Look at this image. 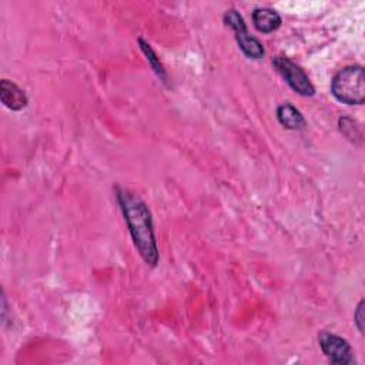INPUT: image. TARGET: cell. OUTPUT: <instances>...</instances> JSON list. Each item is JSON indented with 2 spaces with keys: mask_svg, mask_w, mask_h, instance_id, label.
Returning <instances> with one entry per match:
<instances>
[{
  "mask_svg": "<svg viewBox=\"0 0 365 365\" xmlns=\"http://www.w3.org/2000/svg\"><path fill=\"white\" fill-rule=\"evenodd\" d=\"M318 341H319V346H321L322 352L332 364L346 365V364L355 362V358L352 355V348L346 342V339H344L338 335L329 334L327 331H322L318 335Z\"/></svg>",
  "mask_w": 365,
  "mask_h": 365,
  "instance_id": "obj_5",
  "label": "cell"
},
{
  "mask_svg": "<svg viewBox=\"0 0 365 365\" xmlns=\"http://www.w3.org/2000/svg\"><path fill=\"white\" fill-rule=\"evenodd\" d=\"M352 125H354V121H352L351 118L344 117V118L339 120V130H341V133H342L345 137H348L349 140L354 141L355 137H359V138H361V131H359V130H354Z\"/></svg>",
  "mask_w": 365,
  "mask_h": 365,
  "instance_id": "obj_10",
  "label": "cell"
},
{
  "mask_svg": "<svg viewBox=\"0 0 365 365\" xmlns=\"http://www.w3.org/2000/svg\"><path fill=\"white\" fill-rule=\"evenodd\" d=\"M0 98H1V103L13 111H19L24 108L29 103V98L24 90L7 78H3L0 81Z\"/></svg>",
  "mask_w": 365,
  "mask_h": 365,
  "instance_id": "obj_6",
  "label": "cell"
},
{
  "mask_svg": "<svg viewBox=\"0 0 365 365\" xmlns=\"http://www.w3.org/2000/svg\"><path fill=\"white\" fill-rule=\"evenodd\" d=\"M272 64L295 93L304 97H309L315 94V88L312 83L309 81L305 71L297 63H294L288 57L278 56L272 60Z\"/></svg>",
  "mask_w": 365,
  "mask_h": 365,
  "instance_id": "obj_4",
  "label": "cell"
},
{
  "mask_svg": "<svg viewBox=\"0 0 365 365\" xmlns=\"http://www.w3.org/2000/svg\"><path fill=\"white\" fill-rule=\"evenodd\" d=\"M331 93L345 104H362L365 100V74L362 66H346L331 81Z\"/></svg>",
  "mask_w": 365,
  "mask_h": 365,
  "instance_id": "obj_2",
  "label": "cell"
},
{
  "mask_svg": "<svg viewBox=\"0 0 365 365\" xmlns=\"http://www.w3.org/2000/svg\"><path fill=\"white\" fill-rule=\"evenodd\" d=\"M117 201L138 254L145 264L151 267L157 265L158 248L151 212L147 204L134 192L120 187L117 188Z\"/></svg>",
  "mask_w": 365,
  "mask_h": 365,
  "instance_id": "obj_1",
  "label": "cell"
},
{
  "mask_svg": "<svg viewBox=\"0 0 365 365\" xmlns=\"http://www.w3.org/2000/svg\"><path fill=\"white\" fill-rule=\"evenodd\" d=\"M277 118L279 124L288 130H301L305 127V118L301 111L288 103L277 108Z\"/></svg>",
  "mask_w": 365,
  "mask_h": 365,
  "instance_id": "obj_8",
  "label": "cell"
},
{
  "mask_svg": "<svg viewBox=\"0 0 365 365\" xmlns=\"http://www.w3.org/2000/svg\"><path fill=\"white\" fill-rule=\"evenodd\" d=\"M354 318H355V325H356V328H358L359 332L362 334V332H364V299L359 301Z\"/></svg>",
  "mask_w": 365,
  "mask_h": 365,
  "instance_id": "obj_11",
  "label": "cell"
},
{
  "mask_svg": "<svg viewBox=\"0 0 365 365\" xmlns=\"http://www.w3.org/2000/svg\"><path fill=\"white\" fill-rule=\"evenodd\" d=\"M138 44H140V47H141V50H143V53L145 54V57H147V61L151 64V67H153V70L155 71V74L163 80V81H165L167 80V76H165V70H164V67H163V64H161V61H160V58L157 57V54H155V51L151 48V46L147 43V41H144L143 38H138Z\"/></svg>",
  "mask_w": 365,
  "mask_h": 365,
  "instance_id": "obj_9",
  "label": "cell"
},
{
  "mask_svg": "<svg viewBox=\"0 0 365 365\" xmlns=\"http://www.w3.org/2000/svg\"><path fill=\"white\" fill-rule=\"evenodd\" d=\"M222 19H224V23L234 31L238 47L248 58H261L264 56L265 50H264L262 44L259 43L258 38L248 34L245 21L237 10H234V9L227 10L224 13Z\"/></svg>",
  "mask_w": 365,
  "mask_h": 365,
  "instance_id": "obj_3",
  "label": "cell"
},
{
  "mask_svg": "<svg viewBox=\"0 0 365 365\" xmlns=\"http://www.w3.org/2000/svg\"><path fill=\"white\" fill-rule=\"evenodd\" d=\"M252 23L261 33H272L281 26V16L271 7H258L252 11Z\"/></svg>",
  "mask_w": 365,
  "mask_h": 365,
  "instance_id": "obj_7",
  "label": "cell"
}]
</instances>
